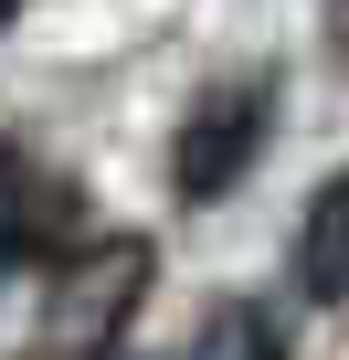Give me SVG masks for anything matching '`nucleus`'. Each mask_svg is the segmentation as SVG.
<instances>
[{
  "label": "nucleus",
  "instance_id": "1",
  "mask_svg": "<svg viewBox=\"0 0 349 360\" xmlns=\"http://www.w3.org/2000/svg\"><path fill=\"white\" fill-rule=\"evenodd\" d=\"M148 276H159V255H148L138 233L74 244V255L53 265V297H43V360H106V339L138 318Z\"/></svg>",
  "mask_w": 349,
  "mask_h": 360
},
{
  "label": "nucleus",
  "instance_id": "2",
  "mask_svg": "<svg viewBox=\"0 0 349 360\" xmlns=\"http://www.w3.org/2000/svg\"><path fill=\"white\" fill-rule=\"evenodd\" d=\"M265 138H275V85H265V75L212 85V96L191 106V127H180V191H191V202H223L233 180L254 169Z\"/></svg>",
  "mask_w": 349,
  "mask_h": 360
},
{
  "label": "nucleus",
  "instance_id": "3",
  "mask_svg": "<svg viewBox=\"0 0 349 360\" xmlns=\"http://www.w3.org/2000/svg\"><path fill=\"white\" fill-rule=\"evenodd\" d=\"M296 286H307L317 307L349 297V169L317 180V202H307V223H296Z\"/></svg>",
  "mask_w": 349,
  "mask_h": 360
},
{
  "label": "nucleus",
  "instance_id": "4",
  "mask_svg": "<svg viewBox=\"0 0 349 360\" xmlns=\"http://www.w3.org/2000/svg\"><path fill=\"white\" fill-rule=\"evenodd\" d=\"M191 360H286V349H275V328L254 307H212V328L191 339Z\"/></svg>",
  "mask_w": 349,
  "mask_h": 360
},
{
  "label": "nucleus",
  "instance_id": "5",
  "mask_svg": "<svg viewBox=\"0 0 349 360\" xmlns=\"http://www.w3.org/2000/svg\"><path fill=\"white\" fill-rule=\"evenodd\" d=\"M328 53L349 64V0H328Z\"/></svg>",
  "mask_w": 349,
  "mask_h": 360
},
{
  "label": "nucleus",
  "instance_id": "6",
  "mask_svg": "<svg viewBox=\"0 0 349 360\" xmlns=\"http://www.w3.org/2000/svg\"><path fill=\"white\" fill-rule=\"evenodd\" d=\"M11 11H22V0H0V32H11Z\"/></svg>",
  "mask_w": 349,
  "mask_h": 360
},
{
  "label": "nucleus",
  "instance_id": "7",
  "mask_svg": "<svg viewBox=\"0 0 349 360\" xmlns=\"http://www.w3.org/2000/svg\"><path fill=\"white\" fill-rule=\"evenodd\" d=\"M0 191H11V159H0Z\"/></svg>",
  "mask_w": 349,
  "mask_h": 360
}]
</instances>
